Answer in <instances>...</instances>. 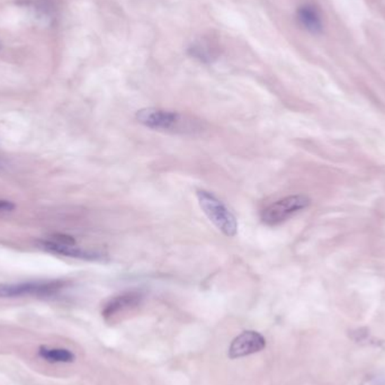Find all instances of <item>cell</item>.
<instances>
[{"label":"cell","instance_id":"8fae6325","mask_svg":"<svg viewBox=\"0 0 385 385\" xmlns=\"http://www.w3.org/2000/svg\"><path fill=\"white\" fill-rule=\"evenodd\" d=\"M25 6L29 7L33 11L37 18L41 20H51L52 14L54 13V6L51 4L48 3L46 0H30L25 3Z\"/></svg>","mask_w":385,"mask_h":385},{"label":"cell","instance_id":"5b68a950","mask_svg":"<svg viewBox=\"0 0 385 385\" xmlns=\"http://www.w3.org/2000/svg\"><path fill=\"white\" fill-rule=\"evenodd\" d=\"M265 347H266V339L263 334L254 330H247L233 340L228 351V356L231 360H235V358L259 353Z\"/></svg>","mask_w":385,"mask_h":385},{"label":"cell","instance_id":"7c38bea8","mask_svg":"<svg viewBox=\"0 0 385 385\" xmlns=\"http://www.w3.org/2000/svg\"><path fill=\"white\" fill-rule=\"evenodd\" d=\"M50 240L60 244H77L76 239L72 235H65V233H54Z\"/></svg>","mask_w":385,"mask_h":385},{"label":"cell","instance_id":"277c9868","mask_svg":"<svg viewBox=\"0 0 385 385\" xmlns=\"http://www.w3.org/2000/svg\"><path fill=\"white\" fill-rule=\"evenodd\" d=\"M310 203H311V201H310L309 197L302 195V194L286 196L284 199L275 202L273 204L267 207L265 210H263L261 214V220L266 226L275 227L278 224L284 223L289 218L296 216L298 213L306 210V207H309Z\"/></svg>","mask_w":385,"mask_h":385},{"label":"cell","instance_id":"4fadbf2b","mask_svg":"<svg viewBox=\"0 0 385 385\" xmlns=\"http://www.w3.org/2000/svg\"><path fill=\"white\" fill-rule=\"evenodd\" d=\"M16 205L11 201L6 200H0V213L12 212L15 210Z\"/></svg>","mask_w":385,"mask_h":385},{"label":"cell","instance_id":"30bf717a","mask_svg":"<svg viewBox=\"0 0 385 385\" xmlns=\"http://www.w3.org/2000/svg\"><path fill=\"white\" fill-rule=\"evenodd\" d=\"M190 53L192 57L199 59L203 63H211L216 58V50L211 46L210 42L207 40H201L199 42L192 44L190 48Z\"/></svg>","mask_w":385,"mask_h":385},{"label":"cell","instance_id":"3957f363","mask_svg":"<svg viewBox=\"0 0 385 385\" xmlns=\"http://www.w3.org/2000/svg\"><path fill=\"white\" fill-rule=\"evenodd\" d=\"M197 200L205 216L227 237H235L238 231V222L231 211L222 201L207 190L197 192Z\"/></svg>","mask_w":385,"mask_h":385},{"label":"cell","instance_id":"8992f818","mask_svg":"<svg viewBox=\"0 0 385 385\" xmlns=\"http://www.w3.org/2000/svg\"><path fill=\"white\" fill-rule=\"evenodd\" d=\"M37 246L40 249L52 254V255L65 256V257L76 258V259H82V261H102L104 257L100 252L85 249L77 244H60L50 239L37 241Z\"/></svg>","mask_w":385,"mask_h":385},{"label":"cell","instance_id":"52a82bcc","mask_svg":"<svg viewBox=\"0 0 385 385\" xmlns=\"http://www.w3.org/2000/svg\"><path fill=\"white\" fill-rule=\"evenodd\" d=\"M143 301V294L136 291L122 293L117 295L108 301L103 309V317L106 320H111L113 318L117 317L119 313H124L129 310L136 309Z\"/></svg>","mask_w":385,"mask_h":385},{"label":"cell","instance_id":"9a60e30c","mask_svg":"<svg viewBox=\"0 0 385 385\" xmlns=\"http://www.w3.org/2000/svg\"><path fill=\"white\" fill-rule=\"evenodd\" d=\"M0 48H1V46H0Z\"/></svg>","mask_w":385,"mask_h":385},{"label":"cell","instance_id":"ba28073f","mask_svg":"<svg viewBox=\"0 0 385 385\" xmlns=\"http://www.w3.org/2000/svg\"><path fill=\"white\" fill-rule=\"evenodd\" d=\"M299 23L311 34H320L323 31L322 15L317 6L312 4H304L296 12Z\"/></svg>","mask_w":385,"mask_h":385},{"label":"cell","instance_id":"9c48e42d","mask_svg":"<svg viewBox=\"0 0 385 385\" xmlns=\"http://www.w3.org/2000/svg\"><path fill=\"white\" fill-rule=\"evenodd\" d=\"M39 357L46 362L51 364H70L76 360V355L72 351L67 348H58V347H48V346H41L37 351Z\"/></svg>","mask_w":385,"mask_h":385},{"label":"cell","instance_id":"6da1fadb","mask_svg":"<svg viewBox=\"0 0 385 385\" xmlns=\"http://www.w3.org/2000/svg\"><path fill=\"white\" fill-rule=\"evenodd\" d=\"M136 119L145 128L167 133L195 136L204 130V125L200 119L162 108L140 110L136 113Z\"/></svg>","mask_w":385,"mask_h":385},{"label":"cell","instance_id":"5bb4252c","mask_svg":"<svg viewBox=\"0 0 385 385\" xmlns=\"http://www.w3.org/2000/svg\"><path fill=\"white\" fill-rule=\"evenodd\" d=\"M371 385H385V377H375V379H372Z\"/></svg>","mask_w":385,"mask_h":385},{"label":"cell","instance_id":"7a4b0ae2","mask_svg":"<svg viewBox=\"0 0 385 385\" xmlns=\"http://www.w3.org/2000/svg\"><path fill=\"white\" fill-rule=\"evenodd\" d=\"M68 282L61 280H31L20 283L0 284V299L53 298L68 287Z\"/></svg>","mask_w":385,"mask_h":385}]
</instances>
